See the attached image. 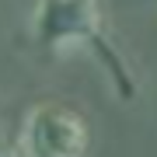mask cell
Instances as JSON below:
<instances>
[{
	"mask_svg": "<svg viewBox=\"0 0 157 157\" xmlns=\"http://www.w3.org/2000/svg\"><path fill=\"white\" fill-rule=\"evenodd\" d=\"M28 32L42 49H63V45H84V49H91L105 63L119 98L136 94L133 70H129L122 52L108 39L105 25H101V14H98V0H35Z\"/></svg>",
	"mask_w": 157,
	"mask_h": 157,
	"instance_id": "1",
	"label": "cell"
},
{
	"mask_svg": "<svg viewBox=\"0 0 157 157\" xmlns=\"http://www.w3.org/2000/svg\"><path fill=\"white\" fill-rule=\"evenodd\" d=\"M17 150L21 157H87L91 122L67 101H39L21 122Z\"/></svg>",
	"mask_w": 157,
	"mask_h": 157,
	"instance_id": "2",
	"label": "cell"
},
{
	"mask_svg": "<svg viewBox=\"0 0 157 157\" xmlns=\"http://www.w3.org/2000/svg\"><path fill=\"white\" fill-rule=\"evenodd\" d=\"M0 157H21L17 143L11 140V136H4V133H0Z\"/></svg>",
	"mask_w": 157,
	"mask_h": 157,
	"instance_id": "3",
	"label": "cell"
}]
</instances>
